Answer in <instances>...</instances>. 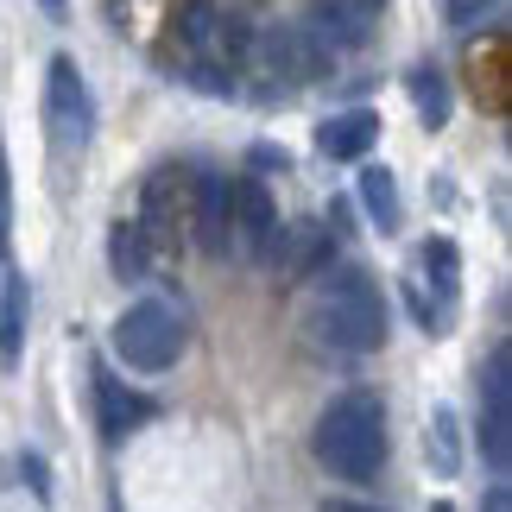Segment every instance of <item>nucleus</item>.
Here are the masks:
<instances>
[{
    "label": "nucleus",
    "instance_id": "obj_1",
    "mask_svg": "<svg viewBox=\"0 0 512 512\" xmlns=\"http://www.w3.org/2000/svg\"><path fill=\"white\" fill-rule=\"evenodd\" d=\"M310 336H317L329 354H380L386 348V298L373 285V272L361 266H329L317 279V298H310Z\"/></svg>",
    "mask_w": 512,
    "mask_h": 512
},
{
    "label": "nucleus",
    "instance_id": "obj_2",
    "mask_svg": "<svg viewBox=\"0 0 512 512\" xmlns=\"http://www.w3.org/2000/svg\"><path fill=\"white\" fill-rule=\"evenodd\" d=\"M310 449H317V462H323L336 481L367 487V481L386 468V405H380V392L348 386L342 399H329L323 418H317V437H310Z\"/></svg>",
    "mask_w": 512,
    "mask_h": 512
},
{
    "label": "nucleus",
    "instance_id": "obj_3",
    "mask_svg": "<svg viewBox=\"0 0 512 512\" xmlns=\"http://www.w3.org/2000/svg\"><path fill=\"white\" fill-rule=\"evenodd\" d=\"M190 348V329H184V310L165 304V298H140L114 317V354L133 367V373H165L184 361Z\"/></svg>",
    "mask_w": 512,
    "mask_h": 512
},
{
    "label": "nucleus",
    "instance_id": "obj_4",
    "mask_svg": "<svg viewBox=\"0 0 512 512\" xmlns=\"http://www.w3.org/2000/svg\"><path fill=\"white\" fill-rule=\"evenodd\" d=\"M89 133H95L89 83H83V70H76V57L57 51L51 64H45V140H51L57 159H83Z\"/></svg>",
    "mask_w": 512,
    "mask_h": 512
},
{
    "label": "nucleus",
    "instance_id": "obj_5",
    "mask_svg": "<svg viewBox=\"0 0 512 512\" xmlns=\"http://www.w3.org/2000/svg\"><path fill=\"white\" fill-rule=\"evenodd\" d=\"M140 234L152 253H177L190 241V177L177 165H152L146 184H140Z\"/></svg>",
    "mask_w": 512,
    "mask_h": 512
},
{
    "label": "nucleus",
    "instance_id": "obj_6",
    "mask_svg": "<svg viewBox=\"0 0 512 512\" xmlns=\"http://www.w3.org/2000/svg\"><path fill=\"white\" fill-rule=\"evenodd\" d=\"M481 456L494 475L512 462V348L494 342L481 361Z\"/></svg>",
    "mask_w": 512,
    "mask_h": 512
},
{
    "label": "nucleus",
    "instance_id": "obj_7",
    "mask_svg": "<svg viewBox=\"0 0 512 512\" xmlns=\"http://www.w3.org/2000/svg\"><path fill=\"white\" fill-rule=\"evenodd\" d=\"M279 203L260 177H234V234H228V253L247 266H266L272 260V241H279Z\"/></svg>",
    "mask_w": 512,
    "mask_h": 512
},
{
    "label": "nucleus",
    "instance_id": "obj_8",
    "mask_svg": "<svg viewBox=\"0 0 512 512\" xmlns=\"http://www.w3.org/2000/svg\"><path fill=\"white\" fill-rule=\"evenodd\" d=\"M253 45H260V57L272 64V76H285V83H317V76L336 70V57H329L317 38L298 26V19H291V26H266V32H253Z\"/></svg>",
    "mask_w": 512,
    "mask_h": 512
},
{
    "label": "nucleus",
    "instance_id": "obj_9",
    "mask_svg": "<svg viewBox=\"0 0 512 512\" xmlns=\"http://www.w3.org/2000/svg\"><path fill=\"white\" fill-rule=\"evenodd\" d=\"M228 234H234V177H196L190 184V241L209 260H228Z\"/></svg>",
    "mask_w": 512,
    "mask_h": 512
},
{
    "label": "nucleus",
    "instance_id": "obj_10",
    "mask_svg": "<svg viewBox=\"0 0 512 512\" xmlns=\"http://www.w3.org/2000/svg\"><path fill=\"white\" fill-rule=\"evenodd\" d=\"M266 266H279L285 279H323V272L336 266V228H323V222H291V228H279Z\"/></svg>",
    "mask_w": 512,
    "mask_h": 512
},
{
    "label": "nucleus",
    "instance_id": "obj_11",
    "mask_svg": "<svg viewBox=\"0 0 512 512\" xmlns=\"http://www.w3.org/2000/svg\"><path fill=\"white\" fill-rule=\"evenodd\" d=\"M95 418H102V437L108 443H127L133 430L152 418V399H146V392H133L127 380H114L108 367H95Z\"/></svg>",
    "mask_w": 512,
    "mask_h": 512
},
{
    "label": "nucleus",
    "instance_id": "obj_12",
    "mask_svg": "<svg viewBox=\"0 0 512 512\" xmlns=\"http://www.w3.org/2000/svg\"><path fill=\"white\" fill-rule=\"evenodd\" d=\"M373 140H380V114L373 108H342V114H329L317 127V152L336 159V165H361L373 152Z\"/></svg>",
    "mask_w": 512,
    "mask_h": 512
},
{
    "label": "nucleus",
    "instance_id": "obj_13",
    "mask_svg": "<svg viewBox=\"0 0 512 512\" xmlns=\"http://www.w3.org/2000/svg\"><path fill=\"white\" fill-rule=\"evenodd\" d=\"M152 260H159V253L146 247L140 222H127V215H121V222L108 228V272H114L121 285H146V279H152Z\"/></svg>",
    "mask_w": 512,
    "mask_h": 512
},
{
    "label": "nucleus",
    "instance_id": "obj_14",
    "mask_svg": "<svg viewBox=\"0 0 512 512\" xmlns=\"http://www.w3.org/2000/svg\"><path fill=\"white\" fill-rule=\"evenodd\" d=\"M405 89H411V108H418V121H424L430 133H443V127H449V114H456V95H449V76H443L437 64H411Z\"/></svg>",
    "mask_w": 512,
    "mask_h": 512
},
{
    "label": "nucleus",
    "instance_id": "obj_15",
    "mask_svg": "<svg viewBox=\"0 0 512 512\" xmlns=\"http://www.w3.org/2000/svg\"><path fill=\"white\" fill-rule=\"evenodd\" d=\"M361 209L373 215V228L380 234H399V222H405V203H399V184H392V171L386 165H361Z\"/></svg>",
    "mask_w": 512,
    "mask_h": 512
},
{
    "label": "nucleus",
    "instance_id": "obj_16",
    "mask_svg": "<svg viewBox=\"0 0 512 512\" xmlns=\"http://www.w3.org/2000/svg\"><path fill=\"white\" fill-rule=\"evenodd\" d=\"M26 310H32V298H26V279H13L0 285V367H19V354H26Z\"/></svg>",
    "mask_w": 512,
    "mask_h": 512
},
{
    "label": "nucleus",
    "instance_id": "obj_17",
    "mask_svg": "<svg viewBox=\"0 0 512 512\" xmlns=\"http://www.w3.org/2000/svg\"><path fill=\"white\" fill-rule=\"evenodd\" d=\"M424 456H430V468L449 481L462 468V424H456V411L449 405H437L430 411V430H424Z\"/></svg>",
    "mask_w": 512,
    "mask_h": 512
},
{
    "label": "nucleus",
    "instance_id": "obj_18",
    "mask_svg": "<svg viewBox=\"0 0 512 512\" xmlns=\"http://www.w3.org/2000/svg\"><path fill=\"white\" fill-rule=\"evenodd\" d=\"M418 266L430 272V285H437V304H456V285H462V253L449 234H430L418 247Z\"/></svg>",
    "mask_w": 512,
    "mask_h": 512
},
{
    "label": "nucleus",
    "instance_id": "obj_19",
    "mask_svg": "<svg viewBox=\"0 0 512 512\" xmlns=\"http://www.w3.org/2000/svg\"><path fill=\"white\" fill-rule=\"evenodd\" d=\"M171 26H177V38L190 45L196 64H209V45H215V26H222V7H215V0H184Z\"/></svg>",
    "mask_w": 512,
    "mask_h": 512
},
{
    "label": "nucleus",
    "instance_id": "obj_20",
    "mask_svg": "<svg viewBox=\"0 0 512 512\" xmlns=\"http://www.w3.org/2000/svg\"><path fill=\"white\" fill-rule=\"evenodd\" d=\"M468 70H475V95L487 108H506V38H494V45H487V57L475 51L468 57Z\"/></svg>",
    "mask_w": 512,
    "mask_h": 512
},
{
    "label": "nucleus",
    "instance_id": "obj_21",
    "mask_svg": "<svg viewBox=\"0 0 512 512\" xmlns=\"http://www.w3.org/2000/svg\"><path fill=\"white\" fill-rule=\"evenodd\" d=\"M405 304H411V317H418V329H424V336H443V329H449V304H437V298H430V291H424V279H405Z\"/></svg>",
    "mask_w": 512,
    "mask_h": 512
},
{
    "label": "nucleus",
    "instance_id": "obj_22",
    "mask_svg": "<svg viewBox=\"0 0 512 512\" xmlns=\"http://www.w3.org/2000/svg\"><path fill=\"white\" fill-rule=\"evenodd\" d=\"M494 7H500V0H443L449 26H462V32H468V26H481V19L494 13Z\"/></svg>",
    "mask_w": 512,
    "mask_h": 512
},
{
    "label": "nucleus",
    "instance_id": "obj_23",
    "mask_svg": "<svg viewBox=\"0 0 512 512\" xmlns=\"http://www.w3.org/2000/svg\"><path fill=\"white\" fill-rule=\"evenodd\" d=\"M13 241V177H7V152H0V260H7Z\"/></svg>",
    "mask_w": 512,
    "mask_h": 512
},
{
    "label": "nucleus",
    "instance_id": "obj_24",
    "mask_svg": "<svg viewBox=\"0 0 512 512\" xmlns=\"http://www.w3.org/2000/svg\"><path fill=\"white\" fill-rule=\"evenodd\" d=\"M19 475H26V487H32L38 500H51V468H45V456H32V449H26V456H19Z\"/></svg>",
    "mask_w": 512,
    "mask_h": 512
},
{
    "label": "nucleus",
    "instance_id": "obj_25",
    "mask_svg": "<svg viewBox=\"0 0 512 512\" xmlns=\"http://www.w3.org/2000/svg\"><path fill=\"white\" fill-rule=\"evenodd\" d=\"M253 165H260V171H272V165H279V171H285L291 159H285V146H253Z\"/></svg>",
    "mask_w": 512,
    "mask_h": 512
},
{
    "label": "nucleus",
    "instance_id": "obj_26",
    "mask_svg": "<svg viewBox=\"0 0 512 512\" xmlns=\"http://www.w3.org/2000/svg\"><path fill=\"white\" fill-rule=\"evenodd\" d=\"M481 512H512V494H506V487H494V494H487V506Z\"/></svg>",
    "mask_w": 512,
    "mask_h": 512
},
{
    "label": "nucleus",
    "instance_id": "obj_27",
    "mask_svg": "<svg viewBox=\"0 0 512 512\" xmlns=\"http://www.w3.org/2000/svg\"><path fill=\"white\" fill-rule=\"evenodd\" d=\"M323 512H380V506H361V500H323Z\"/></svg>",
    "mask_w": 512,
    "mask_h": 512
},
{
    "label": "nucleus",
    "instance_id": "obj_28",
    "mask_svg": "<svg viewBox=\"0 0 512 512\" xmlns=\"http://www.w3.org/2000/svg\"><path fill=\"white\" fill-rule=\"evenodd\" d=\"M38 7H45L51 19H64V13H70V0H38Z\"/></svg>",
    "mask_w": 512,
    "mask_h": 512
},
{
    "label": "nucleus",
    "instance_id": "obj_29",
    "mask_svg": "<svg viewBox=\"0 0 512 512\" xmlns=\"http://www.w3.org/2000/svg\"><path fill=\"white\" fill-rule=\"evenodd\" d=\"M430 512H456V506H449V500H437V506H430Z\"/></svg>",
    "mask_w": 512,
    "mask_h": 512
}]
</instances>
